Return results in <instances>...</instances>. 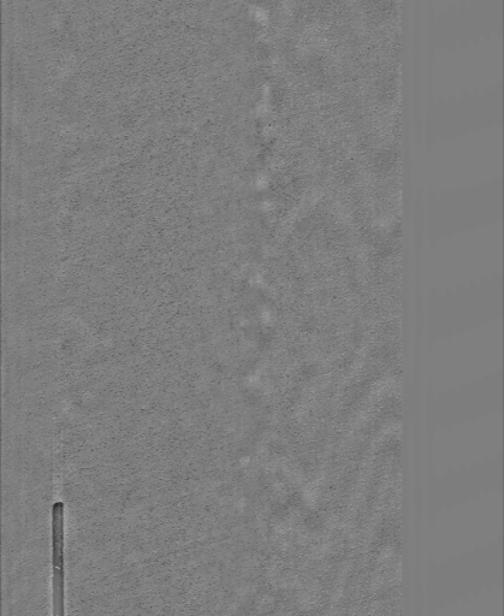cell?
<instances>
[{
  "label": "cell",
  "mask_w": 504,
  "mask_h": 616,
  "mask_svg": "<svg viewBox=\"0 0 504 616\" xmlns=\"http://www.w3.org/2000/svg\"><path fill=\"white\" fill-rule=\"evenodd\" d=\"M53 537V615H64V505L56 502L52 508Z\"/></svg>",
  "instance_id": "obj_1"
}]
</instances>
